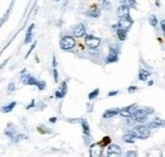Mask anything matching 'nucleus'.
Segmentation results:
<instances>
[{"instance_id": "nucleus-26", "label": "nucleus", "mask_w": 165, "mask_h": 157, "mask_svg": "<svg viewBox=\"0 0 165 157\" xmlns=\"http://www.w3.org/2000/svg\"><path fill=\"white\" fill-rule=\"evenodd\" d=\"M109 143H111V137H108V135H107V137H104L102 139V142H99V146H100V147H107Z\"/></svg>"}, {"instance_id": "nucleus-10", "label": "nucleus", "mask_w": 165, "mask_h": 157, "mask_svg": "<svg viewBox=\"0 0 165 157\" xmlns=\"http://www.w3.org/2000/svg\"><path fill=\"white\" fill-rule=\"evenodd\" d=\"M73 34H74V37H78V38L84 37L85 36V27H84V24L80 23V24L75 26L74 29H73Z\"/></svg>"}, {"instance_id": "nucleus-8", "label": "nucleus", "mask_w": 165, "mask_h": 157, "mask_svg": "<svg viewBox=\"0 0 165 157\" xmlns=\"http://www.w3.org/2000/svg\"><path fill=\"white\" fill-rule=\"evenodd\" d=\"M133 24V20L130 18V17H126V18H122L119 22H118V26H117V28H121V29H125V30H130V28H131V26Z\"/></svg>"}, {"instance_id": "nucleus-22", "label": "nucleus", "mask_w": 165, "mask_h": 157, "mask_svg": "<svg viewBox=\"0 0 165 157\" xmlns=\"http://www.w3.org/2000/svg\"><path fill=\"white\" fill-rule=\"evenodd\" d=\"M10 10H12V5L9 6L8 12H6V13H5L4 15H3V18H2V19H0V27H2V26H3V24H4L5 22H6V20H8V18H9V14H10Z\"/></svg>"}, {"instance_id": "nucleus-23", "label": "nucleus", "mask_w": 165, "mask_h": 157, "mask_svg": "<svg viewBox=\"0 0 165 157\" xmlns=\"http://www.w3.org/2000/svg\"><path fill=\"white\" fill-rule=\"evenodd\" d=\"M121 3H122L123 5L128 6V8H132V6L136 5V0H121Z\"/></svg>"}, {"instance_id": "nucleus-9", "label": "nucleus", "mask_w": 165, "mask_h": 157, "mask_svg": "<svg viewBox=\"0 0 165 157\" xmlns=\"http://www.w3.org/2000/svg\"><path fill=\"white\" fill-rule=\"evenodd\" d=\"M107 155L108 156H121L122 155V151H121V147L117 144H108V150H107Z\"/></svg>"}, {"instance_id": "nucleus-12", "label": "nucleus", "mask_w": 165, "mask_h": 157, "mask_svg": "<svg viewBox=\"0 0 165 157\" xmlns=\"http://www.w3.org/2000/svg\"><path fill=\"white\" fill-rule=\"evenodd\" d=\"M87 14H88V17H90V18H98L99 14H100V9H99V6H98L97 4H94V5L90 6V9L87 12Z\"/></svg>"}, {"instance_id": "nucleus-19", "label": "nucleus", "mask_w": 165, "mask_h": 157, "mask_svg": "<svg viewBox=\"0 0 165 157\" xmlns=\"http://www.w3.org/2000/svg\"><path fill=\"white\" fill-rule=\"evenodd\" d=\"M164 124V120L161 119V118H155L151 123H150V127L151 128H159V127H161V125Z\"/></svg>"}, {"instance_id": "nucleus-16", "label": "nucleus", "mask_w": 165, "mask_h": 157, "mask_svg": "<svg viewBox=\"0 0 165 157\" xmlns=\"http://www.w3.org/2000/svg\"><path fill=\"white\" fill-rule=\"evenodd\" d=\"M151 76V74L147 71V70H143V69H141L140 71H139V79L141 80V81H146V80H149V77Z\"/></svg>"}, {"instance_id": "nucleus-35", "label": "nucleus", "mask_w": 165, "mask_h": 157, "mask_svg": "<svg viewBox=\"0 0 165 157\" xmlns=\"http://www.w3.org/2000/svg\"><path fill=\"white\" fill-rule=\"evenodd\" d=\"M56 120H57V119H56L55 117H52V118L50 119V122H51V123H56Z\"/></svg>"}, {"instance_id": "nucleus-28", "label": "nucleus", "mask_w": 165, "mask_h": 157, "mask_svg": "<svg viewBox=\"0 0 165 157\" xmlns=\"http://www.w3.org/2000/svg\"><path fill=\"white\" fill-rule=\"evenodd\" d=\"M54 80H55V82H57V80H58V72H57V67H54Z\"/></svg>"}, {"instance_id": "nucleus-1", "label": "nucleus", "mask_w": 165, "mask_h": 157, "mask_svg": "<svg viewBox=\"0 0 165 157\" xmlns=\"http://www.w3.org/2000/svg\"><path fill=\"white\" fill-rule=\"evenodd\" d=\"M20 81H22L23 85H32V86H37L39 90H43L46 88L45 81H39L36 77H33L32 75L29 74H23L20 76Z\"/></svg>"}, {"instance_id": "nucleus-7", "label": "nucleus", "mask_w": 165, "mask_h": 157, "mask_svg": "<svg viewBox=\"0 0 165 157\" xmlns=\"http://www.w3.org/2000/svg\"><path fill=\"white\" fill-rule=\"evenodd\" d=\"M137 109H139V108H137V104H132V105H130V107H126V108H123V109H119V114H121L122 117L128 118V117H131Z\"/></svg>"}, {"instance_id": "nucleus-4", "label": "nucleus", "mask_w": 165, "mask_h": 157, "mask_svg": "<svg viewBox=\"0 0 165 157\" xmlns=\"http://www.w3.org/2000/svg\"><path fill=\"white\" fill-rule=\"evenodd\" d=\"M60 47L64 51H71L75 47V39L70 36H65L60 41Z\"/></svg>"}, {"instance_id": "nucleus-5", "label": "nucleus", "mask_w": 165, "mask_h": 157, "mask_svg": "<svg viewBox=\"0 0 165 157\" xmlns=\"http://www.w3.org/2000/svg\"><path fill=\"white\" fill-rule=\"evenodd\" d=\"M118 52H119V46L117 47L116 45H112L109 47V53L106 58L107 64H113V62H117L118 61Z\"/></svg>"}, {"instance_id": "nucleus-2", "label": "nucleus", "mask_w": 165, "mask_h": 157, "mask_svg": "<svg viewBox=\"0 0 165 157\" xmlns=\"http://www.w3.org/2000/svg\"><path fill=\"white\" fill-rule=\"evenodd\" d=\"M154 110L152 109H149V108H143V109H137L135 113L132 114V119L137 122V123H142V122H145L146 118L149 117V114H151Z\"/></svg>"}, {"instance_id": "nucleus-14", "label": "nucleus", "mask_w": 165, "mask_h": 157, "mask_svg": "<svg viewBox=\"0 0 165 157\" xmlns=\"http://www.w3.org/2000/svg\"><path fill=\"white\" fill-rule=\"evenodd\" d=\"M117 114H119V109L118 108H115V109H108L103 113V118L104 119H109V118H113L116 117Z\"/></svg>"}, {"instance_id": "nucleus-36", "label": "nucleus", "mask_w": 165, "mask_h": 157, "mask_svg": "<svg viewBox=\"0 0 165 157\" xmlns=\"http://www.w3.org/2000/svg\"><path fill=\"white\" fill-rule=\"evenodd\" d=\"M56 2H58V0H56Z\"/></svg>"}, {"instance_id": "nucleus-17", "label": "nucleus", "mask_w": 165, "mask_h": 157, "mask_svg": "<svg viewBox=\"0 0 165 157\" xmlns=\"http://www.w3.org/2000/svg\"><path fill=\"white\" fill-rule=\"evenodd\" d=\"M135 138H136V135L133 134V132H128L126 134H123V141L126 143H133L135 142Z\"/></svg>"}, {"instance_id": "nucleus-24", "label": "nucleus", "mask_w": 165, "mask_h": 157, "mask_svg": "<svg viewBox=\"0 0 165 157\" xmlns=\"http://www.w3.org/2000/svg\"><path fill=\"white\" fill-rule=\"evenodd\" d=\"M99 92H100V90H99V89H94V90H93V91L89 94V95H88V99H89V100L95 99V98L99 95Z\"/></svg>"}, {"instance_id": "nucleus-6", "label": "nucleus", "mask_w": 165, "mask_h": 157, "mask_svg": "<svg viewBox=\"0 0 165 157\" xmlns=\"http://www.w3.org/2000/svg\"><path fill=\"white\" fill-rule=\"evenodd\" d=\"M85 42H87V45L89 48H98L99 45H100V38L95 37V36H91V34H88L85 36Z\"/></svg>"}, {"instance_id": "nucleus-18", "label": "nucleus", "mask_w": 165, "mask_h": 157, "mask_svg": "<svg viewBox=\"0 0 165 157\" xmlns=\"http://www.w3.org/2000/svg\"><path fill=\"white\" fill-rule=\"evenodd\" d=\"M15 105H17V103H15V101H12L10 104H8V105L2 107V109H0V110H2V113H10V112L14 109Z\"/></svg>"}, {"instance_id": "nucleus-20", "label": "nucleus", "mask_w": 165, "mask_h": 157, "mask_svg": "<svg viewBox=\"0 0 165 157\" xmlns=\"http://www.w3.org/2000/svg\"><path fill=\"white\" fill-rule=\"evenodd\" d=\"M117 37H118L119 41H125L126 37H127V30L121 29V28H117Z\"/></svg>"}, {"instance_id": "nucleus-3", "label": "nucleus", "mask_w": 165, "mask_h": 157, "mask_svg": "<svg viewBox=\"0 0 165 157\" xmlns=\"http://www.w3.org/2000/svg\"><path fill=\"white\" fill-rule=\"evenodd\" d=\"M133 134L136 135V138H140V139H146L150 137V129L146 125H142V124H139L133 128Z\"/></svg>"}, {"instance_id": "nucleus-13", "label": "nucleus", "mask_w": 165, "mask_h": 157, "mask_svg": "<svg viewBox=\"0 0 165 157\" xmlns=\"http://www.w3.org/2000/svg\"><path fill=\"white\" fill-rule=\"evenodd\" d=\"M117 14H118V17H119L121 19H122V18H126V17H130V8L122 4V5L118 6V9H117Z\"/></svg>"}, {"instance_id": "nucleus-30", "label": "nucleus", "mask_w": 165, "mask_h": 157, "mask_svg": "<svg viewBox=\"0 0 165 157\" xmlns=\"http://www.w3.org/2000/svg\"><path fill=\"white\" fill-rule=\"evenodd\" d=\"M14 90H15V85H14L13 82H10V84H9V86H8V91H9V92H12V91H14Z\"/></svg>"}, {"instance_id": "nucleus-25", "label": "nucleus", "mask_w": 165, "mask_h": 157, "mask_svg": "<svg viewBox=\"0 0 165 157\" xmlns=\"http://www.w3.org/2000/svg\"><path fill=\"white\" fill-rule=\"evenodd\" d=\"M149 22H150V24L152 26V27H156L158 26V18H156V15H154V14H151L150 17H149Z\"/></svg>"}, {"instance_id": "nucleus-33", "label": "nucleus", "mask_w": 165, "mask_h": 157, "mask_svg": "<svg viewBox=\"0 0 165 157\" xmlns=\"http://www.w3.org/2000/svg\"><path fill=\"white\" fill-rule=\"evenodd\" d=\"M126 156H137V152H135V151H128V152L126 153Z\"/></svg>"}, {"instance_id": "nucleus-11", "label": "nucleus", "mask_w": 165, "mask_h": 157, "mask_svg": "<svg viewBox=\"0 0 165 157\" xmlns=\"http://www.w3.org/2000/svg\"><path fill=\"white\" fill-rule=\"evenodd\" d=\"M66 92H67V81H64L62 84H61L60 90H57V91H56L55 96H56L57 99H62V98H65Z\"/></svg>"}, {"instance_id": "nucleus-29", "label": "nucleus", "mask_w": 165, "mask_h": 157, "mask_svg": "<svg viewBox=\"0 0 165 157\" xmlns=\"http://www.w3.org/2000/svg\"><path fill=\"white\" fill-rule=\"evenodd\" d=\"M36 46H37V42H34V43H33L32 46H30V48H29V51L27 52V55H26V58H27V57H28V56L30 55V52H32V51L34 49V47H36Z\"/></svg>"}, {"instance_id": "nucleus-34", "label": "nucleus", "mask_w": 165, "mask_h": 157, "mask_svg": "<svg viewBox=\"0 0 165 157\" xmlns=\"http://www.w3.org/2000/svg\"><path fill=\"white\" fill-rule=\"evenodd\" d=\"M117 94H118V91H111L108 94V96H115V95H117Z\"/></svg>"}, {"instance_id": "nucleus-21", "label": "nucleus", "mask_w": 165, "mask_h": 157, "mask_svg": "<svg viewBox=\"0 0 165 157\" xmlns=\"http://www.w3.org/2000/svg\"><path fill=\"white\" fill-rule=\"evenodd\" d=\"M81 127H82V132H84V134H85V135H89L90 129H89V124H88V122H87L85 119L81 120Z\"/></svg>"}, {"instance_id": "nucleus-27", "label": "nucleus", "mask_w": 165, "mask_h": 157, "mask_svg": "<svg viewBox=\"0 0 165 157\" xmlns=\"http://www.w3.org/2000/svg\"><path fill=\"white\" fill-rule=\"evenodd\" d=\"M38 131H39L41 133H43V134H46V133H51L50 129H43V125H39V127H38Z\"/></svg>"}, {"instance_id": "nucleus-15", "label": "nucleus", "mask_w": 165, "mask_h": 157, "mask_svg": "<svg viewBox=\"0 0 165 157\" xmlns=\"http://www.w3.org/2000/svg\"><path fill=\"white\" fill-rule=\"evenodd\" d=\"M33 29H34V24H30L27 29V33H26V39H24V43H29L32 41V34H33Z\"/></svg>"}, {"instance_id": "nucleus-31", "label": "nucleus", "mask_w": 165, "mask_h": 157, "mask_svg": "<svg viewBox=\"0 0 165 157\" xmlns=\"http://www.w3.org/2000/svg\"><path fill=\"white\" fill-rule=\"evenodd\" d=\"M137 89H139V88H136V86H130V88L127 89V91L132 94V92H136V91H137Z\"/></svg>"}, {"instance_id": "nucleus-32", "label": "nucleus", "mask_w": 165, "mask_h": 157, "mask_svg": "<svg viewBox=\"0 0 165 157\" xmlns=\"http://www.w3.org/2000/svg\"><path fill=\"white\" fill-rule=\"evenodd\" d=\"M160 29H161L163 33L165 32V22H164V20H161V22H160Z\"/></svg>"}]
</instances>
